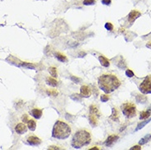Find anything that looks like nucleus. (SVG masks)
Returning a JSON list of instances; mask_svg holds the SVG:
<instances>
[{"instance_id": "nucleus-1", "label": "nucleus", "mask_w": 151, "mask_h": 150, "mask_svg": "<svg viewBox=\"0 0 151 150\" xmlns=\"http://www.w3.org/2000/svg\"><path fill=\"white\" fill-rule=\"evenodd\" d=\"M98 84L104 93L110 94L120 87L121 81L113 74H103L98 79Z\"/></svg>"}, {"instance_id": "nucleus-2", "label": "nucleus", "mask_w": 151, "mask_h": 150, "mask_svg": "<svg viewBox=\"0 0 151 150\" xmlns=\"http://www.w3.org/2000/svg\"><path fill=\"white\" fill-rule=\"evenodd\" d=\"M72 133V128L62 121H57L54 126L52 136L58 139H66Z\"/></svg>"}, {"instance_id": "nucleus-3", "label": "nucleus", "mask_w": 151, "mask_h": 150, "mask_svg": "<svg viewBox=\"0 0 151 150\" xmlns=\"http://www.w3.org/2000/svg\"><path fill=\"white\" fill-rule=\"evenodd\" d=\"M91 142V135L86 130H80L74 134L72 139V146L74 149H81Z\"/></svg>"}, {"instance_id": "nucleus-4", "label": "nucleus", "mask_w": 151, "mask_h": 150, "mask_svg": "<svg viewBox=\"0 0 151 150\" xmlns=\"http://www.w3.org/2000/svg\"><path fill=\"white\" fill-rule=\"evenodd\" d=\"M121 111H122L123 115L128 118L134 117L136 115V108L135 104H133L132 102L123 103L121 106Z\"/></svg>"}, {"instance_id": "nucleus-5", "label": "nucleus", "mask_w": 151, "mask_h": 150, "mask_svg": "<svg viewBox=\"0 0 151 150\" xmlns=\"http://www.w3.org/2000/svg\"><path fill=\"white\" fill-rule=\"evenodd\" d=\"M140 90L145 94H151V75L146 76L141 84H140Z\"/></svg>"}, {"instance_id": "nucleus-6", "label": "nucleus", "mask_w": 151, "mask_h": 150, "mask_svg": "<svg viewBox=\"0 0 151 150\" xmlns=\"http://www.w3.org/2000/svg\"><path fill=\"white\" fill-rule=\"evenodd\" d=\"M27 143L30 145H33V146H38L41 144V139L40 138H38L36 135H30L29 136L27 139H26Z\"/></svg>"}, {"instance_id": "nucleus-7", "label": "nucleus", "mask_w": 151, "mask_h": 150, "mask_svg": "<svg viewBox=\"0 0 151 150\" xmlns=\"http://www.w3.org/2000/svg\"><path fill=\"white\" fill-rule=\"evenodd\" d=\"M91 95V90L87 85H82L81 87V96L89 98Z\"/></svg>"}, {"instance_id": "nucleus-8", "label": "nucleus", "mask_w": 151, "mask_h": 150, "mask_svg": "<svg viewBox=\"0 0 151 150\" xmlns=\"http://www.w3.org/2000/svg\"><path fill=\"white\" fill-rule=\"evenodd\" d=\"M27 126L25 125L24 123H19L15 127V131L18 135H23L27 131Z\"/></svg>"}, {"instance_id": "nucleus-9", "label": "nucleus", "mask_w": 151, "mask_h": 150, "mask_svg": "<svg viewBox=\"0 0 151 150\" xmlns=\"http://www.w3.org/2000/svg\"><path fill=\"white\" fill-rule=\"evenodd\" d=\"M140 15H141L140 12H139L138 11H136V10H133V11H132V12L129 13V15H128V20H129L130 22H133L135 20H136L139 17H140Z\"/></svg>"}, {"instance_id": "nucleus-10", "label": "nucleus", "mask_w": 151, "mask_h": 150, "mask_svg": "<svg viewBox=\"0 0 151 150\" xmlns=\"http://www.w3.org/2000/svg\"><path fill=\"white\" fill-rule=\"evenodd\" d=\"M30 114H31V116H32L34 118H36V119H40V118H41V117H42L43 112L42 110H40V109L34 108V109L31 110Z\"/></svg>"}, {"instance_id": "nucleus-11", "label": "nucleus", "mask_w": 151, "mask_h": 150, "mask_svg": "<svg viewBox=\"0 0 151 150\" xmlns=\"http://www.w3.org/2000/svg\"><path fill=\"white\" fill-rule=\"evenodd\" d=\"M118 139V136L117 135H109L108 139H106L105 141V145L106 146H112L113 144L114 143L115 141H117Z\"/></svg>"}, {"instance_id": "nucleus-12", "label": "nucleus", "mask_w": 151, "mask_h": 150, "mask_svg": "<svg viewBox=\"0 0 151 150\" xmlns=\"http://www.w3.org/2000/svg\"><path fill=\"white\" fill-rule=\"evenodd\" d=\"M99 60L100 62V64L102 65L104 67H109V65H110V62H109V59L107 58H105L104 56H99Z\"/></svg>"}, {"instance_id": "nucleus-13", "label": "nucleus", "mask_w": 151, "mask_h": 150, "mask_svg": "<svg viewBox=\"0 0 151 150\" xmlns=\"http://www.w3.org/2000/svg\"><path fill=\"white\" fill-rule=\"evenodd\" d=\"M98 117L95 115L90 114L89 116V121H90V123L92 126H96L98 125Z\"/></svg>"}, {"instance_id": "nucleus-14", "label": "nucleus", "mask_w": 151, "mask_h": 150, "mask_svg": "<svg viewBox=\"0 0 151 150\" xmlns=\"http://www.w3.org/2000/svg\"><path fill=\"white\" fill-rule=\"evenodd\" d=\"M118 114H119V113H118L117 108H113L112 109V115H111L110 118H111L112 120L117 121H118V119H119V115Z\"/></svg>"}, {"instance_id": "nucleus-15", "label": "nucleus", "mask_w": 151, "mask_h": 150, "mask_svg": "<svg viewBox=\"0 0 151 150\" xmlns=\"http://www.w3.org/2000/svg\"><path fill=\"white\" fill-rule=\"evenodd\" d=\"M90 114H93L95 115L97 117H99L100 116V113H99V111L95 105H91L90 107Z\"/></svg>"}, {"instance_id": "nucleus-16", "label": "nucleus", "mask_w": 151, "mask_h": 150, "mask_svg": "<svg viewBox=\"0 0 151 150\" xmlns=\"http://www.w3.org/2000/svg\"><path fill=\"white\" fill-rule=\"evenodd\" d=\"M27 127L30 129V131H34L36 128V122L34 120H29L27 121Z\"/></svg>"}, {"instance_id": "nucleus-17", "label": "nucleus", "mask_w": 151, "mask_h": 150, "mask_svg": "<svg viewBox=\"0 0 151 150\" xmlns=\"http://www.w3.org/2000/svg\"><path fill=\"white\" fill-rule=\"evenodd\" d=\"M46 82H47V84H49L50 86H53V87H56L58 85V81L54 78L48 77L46 79Z\"/></svg>"}, {"instance_id": "nucleus-18", "label": "nucleus", "mask_w": 151, "mask_h": 150, "mask_svg": "<svg viewBox=\"0 0 151 150\" xmlns=\"http://www.w3.org/2000/svg\"><path fill=\"white\" fill-rule=\"evenodd\" d=\"M48 72L50 73V75L54 77V78H56L58 76V72H57V68L56 67H54V66H51L48 68Z\"/></svg>"}, {"instance_id": "nucleus-19", "label": "nucleus", "mask_w": 151, "mask_h": 150, "mask_svg": "<svg viewBox=\"0 0 151 150\" xmlns=\"http://www.w3.org/2000/svg\"><path fill=\"white\" fill-rule=\"evenodd\" d=\"M55 56L58 58V60H59L60 62H66L67 61V58H66V57L64 54H62L60 53H57V54H55Z\"/></svg>"}, {"instance_id": "nucleus-20", "label": "nucleus", "mask_w": 151, "mask_h": 150, "mask_svg": "<svg viewBox=\"0 0 151 150\" xmlns=\"http://www.w3.org/2000/svg\"><path fill=\"white\" fill-rule=\"evenodd\" d=\"M150 111H145V112H140V120L147 119L148 117H150Z\"/></svg>"}, {"instance_id": "nucleus-21", "label": "nucleus", "mask_w": 151, "mask_h": 150, "mask_svg": "<svg viewBox=\"0 0 151 150\" xmlns=\"http://www.w3.org/2000/svg\"><path fill=\"white\" fill-rule=\"evenodd\" d=\"M150 139H151V135H147L145 137H144V138L141 139L140 140L139 144H141V145H142V144H146L148 141H150Z\"/></svg>"}, {"instance_id": "nucleus-22", "label": "nucleus", "mask_w": 151, "mask_h": 150, "mask_svg": "<svg viewBox=\"0 0 151 150\" xmlns=\"http://www.w3.org/2000/svg\"><path fill=\"white\" fill-rule=\"evenodd\" d=\"M150 121H151V118H150L149 120L145 121H141V123H140L139 125L137 126V127H136V131H139V130H140V129H142V128H143V127H144V126H145L147 123H149Z\"/></svg>"}, {"instance_id": "nucleus-23", "label": "nucleus", "mask_w": 151, "mask_h": 150, "mask_svg": "<svg viewBox=\"0 0 151 150\" xmlns=\"http://www.w3.org/2000/svg\"><path fill=\"white\" fill-rule=\"evenodd\" d=\"M95 3H96L95 0H84L83 1L84 5H94Z\"/></svg>"}, {"instance_id": "nucleus-24", "label": "nucleus", "mask_w": 151, "mask_h": 150, "mask_svg": "<svg viewBox=\"0 0 151 150\" xmlns=\"http://www.w3.org/2000/svg\"><path fill=\"white\" fill-rule=\"evenodd\" d=\"M104 26H105V28H106L108 30H112L113 29V25L112 23H110V22H107Z\"/></svg>"}, {"instance_id": "nucleus-25", "label": "nucleus", "mask_w": 151, "mask_h": 150, "mask_svg": "<svg viewBox=\"0 0 151 150\" xmlns=\"http://www.w3.org/2000/svg\"><path fill=\"white\" fill-rule=\"evenodd\" d=\"M100 99L103 102H107L109 99V95H106V94H103V95H101V97H100Z\"/></svg>"}, {"instance_id": "nucleus-26", "label": "nucleus", "mask_w": 151, "mask_h": 150, "mask_svg": "<svg viewBox=\"0 0 151 150\" xmlns=\"http://www.w3.org/2000/svg\"><path fill=\"white\" fill-rule=\"evenodd\" d=\"M126 75L128 77H132V76H134V72L132 71H131L130 69H128L126 71Z\"/></svg>"}, {"instance_id": "nucleus-27", "label": "nucleus", "mask_w": 151, "mask_h": 150, "mask_svg": "<svg viewBox=\"0 0 151 150\" xmlns=\"http://www.w3.org/2000/svg\"><path fill=\"white\" fill-rule=\"evenodd\" d=\"M22 121H23L24 122H27V121H29L28 120V115H23V117H22Z\"/></svg>"}, {"instance_id": "nucleus-28", "label": "nucleus", "mask_w": 151, "mask_h": 150, "mask_svg": "<svg viewBox=\"0 0 151 150\" xmlns=\"http://www.w3.org/2000/svg\"><path fill=\"white\" fill-rule=\"evenodd\" d=\"M102 3L105 5H109L111 3V0H102Z\"/></svg>"}, {"instance_id": "nucleus-29", "label": "nucleus", "mask_w": 151, "mask_h": 150, "mask_svg": "<svg viewBox=\"0 0 151 150\" xmlns=\"http://www.w3.org/2000/svg\"><path fill=\"white\" fill-rule=\"evenodd\" d=\"M48 93L49 94H52V95H54V96H56V94H58V92H57L56 90H54V91H49Z\"/></svg>"}, {"instance_id": "nucleus-30", "label": "nucleus", "mask_w": 151, "mask_h": 150, "mask_svg": "<svg viewBox=\"0 0 151 150\" xmlns=\"http://www.w3.org/2000/svg\"><path fill=\"white\" fill-rule=\"evenodd\" d=\"M48 149H60V148L55 147V146H50V147H48Z\"/></svg>"}, {"instance_id": "nucleus-31", "label": "nucleus", "mask_w": 151, "mask_h": 150, "mask_svg": "<svg viewBox=\"0 0 151 150\" xmlns=\"http://www.w3.org/2000/svg\"><path fill=\"white\" fill-rule=\"evenodd\" d=\"M134 149H141V148L138 146V145H136V146H134L132 148H131V150H134Z\"/></svg>"}, {"instance_id": "nucleus-32", "label": "nucleus", "mask_w": 151, "mask_h": 150, "mask_svg": "<svg viewBox=\"0 0 151 150\" xmlns=\"http://www.w3.org/2000/svg\"><path fill=\"white\" fill-rule=\"evenodd\" d=\"M72 80L73 81H77V83H79V81H80V79L77 78V77H74V76H72Z\"/></svg>"}, {"instance_id": "nucleus-33", "label": "nucleus", "mask_w": 151, "mask_h": 150, "mask_svg": "<svg viewBox=\"0 0 151 150\" xmlns=\"http://www.w3.org/2000/svg\"><path fill=\"white\" fill-rule=\"evenodd\" d=\"M146 47L149 48H150L151 49V42H149L147 44H146Z\"/></svg>"}, {"instance_id": "nucleus-34", "label": "nucleus", "mask_w": 151, "mask_h": 150, "mask_svg": "<svg viewBox=\"0 0 151 150\" xmlns=\"http://www.w3.org/2000/svg\"><path fill=\"white\" fill-rule=\"evenodd\" d=\"M92 149H99V148H97V147H94V148H92V149H90V150Z\"/></svg>"}]
</instances>
